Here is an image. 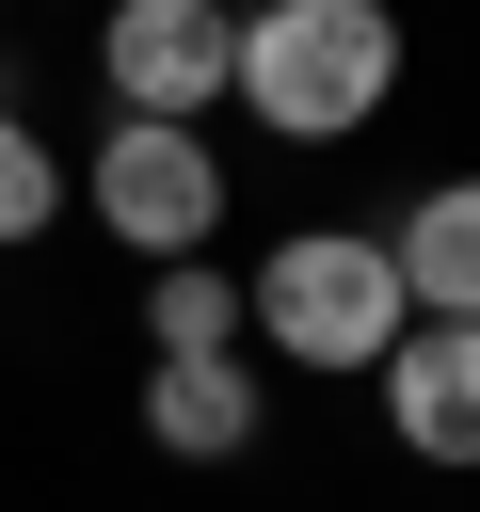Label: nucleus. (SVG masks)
Here are the masks:
<instances>
[{
    "mask_svg": "<svg viewBox=\"0 0 480 512\" xmlns=\"http://www.w3.org/2000/svg\"><path fill=\"white\" fill-rule=\"evenodd\" d=\"M224 96H240L256 128H288V144H352V128L400 96V16H384V0H256Z\"/></svg>",
    "mask_w": 480,
    "mask_h": 512,
    "instance_id": "nucleus-1",
    "label": "nucleus"
},
{
    "mask_svg": "<svg viewBox=\"0 0 480 512\" xmlns=\"http://www.w3.org/2000/svg\"><path fill=\"white\" fill-rule=\"evenodd\" d=\"M240 320L288 352V368H384L400 352V256L384 240H352V224H304V240H272V272L240 288Z\"/></svg>",
    "mask_w": 480,
    "mask_h": 512,
    "instance_id": "nucleus-2",
    "label": "nucleus"
},
{
    "mask_svg": "<svg viewBox=\"0 0 480 512\" xmlns=\"http://www.w3.org/2000/svg\"><path fill=\"white\" fill-rule=\"evenodd\" d=\"M96 224H112L128 256H160V272H176V256L224 224V160H208L192 128H144V112H128V128L96 144Z\"/></svg>",
    "mask_w": 480,
    "mask_h": 512,
    "instance_id": "nucleus-3",
    "label": "nucleus"
},
{
    "mask_svg": "<svg viewBox=\"0 0 480 512\" xmlns=\"http://www.w3.org/2000/svg\"><path fill=\"white\" fill-rule=\"evenodd\" d=\"M96 64H112V96H128L144 128H192V112L240 80V16H224V0H112Z\"/></svg>",
    "mask_w": 480,
    "mask_h": 512,
    "instance_id": "nucleus-4",
    "label": "nucleus"
},
{
    "mask_svg": "<svg viewBox=\"0 0 480 512\" xmlns=\"http://www.w3.org/2000/svg\"><path fill=\"white\" fill-rule=\"evenodd\" d=\"M416 464H480V320H400V352L368 368Z\"/></svg>",
    "mask_w": 480,
    "mask_h": 512,
    "instance_id": "nucleus-5",
    "label": "nucleus"
},
{
    "mask_svg": "<svg viewBox=\"0 0 480 512\" xmlns=\"http://www.w3.org/2000/svg\"><path fill=\"white\" fill-rule=\"evenodd\" d=\"M384 256H400V304L416 320H480V176H432Z\"/></svg>",
    "mask_w": 480,
    "mask_h": 512,
    "instance_id": "nucleus-6",
    "label": "nucleus"
},
{
    "mask_svg": "<svg viewBox=\"0 0 480 512\" xmlns=\"http://www.w3.org/2000/svg\"><path fill=\"white\" fill-rule=\"evenodd\" d=\"M144 432H160L176 464H240V448H256V384H240L224 352H208V368H160V384H144Z\"/></svg>",
    "mask_w": 480,
    "mask_h": 512,
    "instance_id": "nucleus-7",
    "label": "nucleus"
},
{
    "mask_svg": "<svg viewBox=\"0 0 480 512\" xmlns=\"http://www.w3.org/2000/svg\"><path fill=\"white\" fill-rule=\"evenodd\" d=\"M144 336H160V368H208V352L240 336V288H224L208 256H176V272L144 288Z\"/></svg>",
    "mask_w": 480,
    "mask_h": 512,
    "instance_id": "nucleus-8",
    "label": "nucleus"
},
{
    "mask_svg": "<svg viewBox=\"0 0 480 512\" xmlns=\"http://www.w3.org/2000/svg\"><path fill=\"white\" fill-rule=\"evenodd\" d=\"M48 208H64V176H48V144L0 112V240H48Z\"/></svg>",
    "mask_w": 480,
    "mask_h": 512,
    "instance_id": "nucleus-9",
    "label": "nucleus"
}]
</instances>
